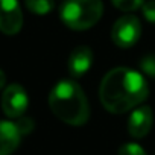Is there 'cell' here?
I'll use <instances>...</instances> for the list:
<instances>
[{
    "instance_id": "obj_1",
    "label": "cell",
    "mask_w": 155,
    "mask_h": 155,
    "mask_svg": "<svg viewBox=\"0 0 155 155\" xmlns=\"http://www.w3.org/2000/svg\"><path fill=\"white\" fill-rule=\"evenodd\" d=\"M147 93L149 88L143 74L128 67H116L108 71L99 88L104 108L113 114H123L140 107Z\"/></svg>"
},
{
    "instance_id": "obj_2",
    "label": "cell",
    "mask_w": 155,
    "mask_h": 155,
    "mask_svg": "<svg viewBox=\"0 0 155 155\" xmlns=\"http://www.w3.org/2000/svg\"><path fill=\"white\" fill-rule=\"evenodd\" d=\"M49 107L52 113L67 125L81 126L90 119V107L84 90L70 79H62L52 88Z\"/></svg>"
},
{
    "instance_id": "obj_3",
    "label": "cell",
    "mask_w": 155,
    "mask_h": 155,
    "mask_svg": "<svg viewBox=\"0 0 155 155\" xmlns=\"http://www.w3.org/2000/svg\"><path fill=\"white\" fill-rule=\"evenodd\" d=\"M104 14L102 0H65L59 9L62 23L73 31L93 28Z\"/></svg>"
},
{
    "instance_id": "obj_4",
    "label": "cell",
    "mask_w": 155,
    "mask_h": 155,
    "mask_svg": "<svg viewBox=\"0 0 155 155\" xmlns=\"http://www.w3.org/2000/svg\"><path fill=\"white\" fill-rule=\"evenodd\" d=\"M141 35V23L135 15H123L120 17L111 31V38L116 46L122 49L132 47Z\"/></svg>"
},
{
    "instance_id": "obj_5",
    "label": "cell",
    "mask_w": 155,
    "mask_h": 155,
    "mask_svg": "<svg viewBox=\"0 0 155 155\" xmlns=\"http://www.w3.org/2000/svg\"><path fill=\"white\" fill-rule=\"evenodd\" d=\"M29 105L26 90L18 84H11L2 94V110L9 119H18L25 114Z\"/></svg>"
},
{
    "instance_id": "obj_6",
    "label": "cell",
    "mask_w": 155,
    "mask_h": 155,
    "mask_svg": "<svg viewBox=\"0 0 155 155\" xmlns=\"http://www.w3.org/2000/svg\"><path fill=\"white\" fill-rule=\"evenodd\" d=\"M23 26V14L18 0H0V31L15 35Z\"/></svg>"
},
{
    "instance_id": "obj_7",
    "label": "cell",
    "mask_w": 155,
    "mask_h": 155,
    "mask_svg": "<svg viewBox=\"0 0 155 155\" xmlns=\"http://www.w3.org/2000/svg\"><path fill=\"white\" fill-rule=\"evenodd\" d=\"M153 123V114L152 110L147 105H140L135 110H132L129 120H128V131L134 138H143L149 134Z\"/></svg>"
},
{
    "instance_id": "obj_8",
    "label": "cell",
    "mask_w": 155,
    "mask_h": 155,
    "mask_svg": "<svg viewBox=\"0 0 155 155\" xmlns=\"http://www.w3.org/2000/svg\"><path fill=\"white\" fill-rule=\"evenodd\" d=\"M93 65V52L87 46H78L73 49V52L68 56V73L73 78L84 76Z\"/></svg>"
},
{
    "instance_id": "obj_9",
    "label": "cell",
    "mask_w": 155,
    "mask_h": 155,
    "mask_svg": "<svg viewBox=\"0 0 155 155\" xmlns=\"http://www.w3.org/2000/svg\"><path fill=\"white\" fill-rule=\"evenodd\" d=\"M21 132L14 122L0 120V155H11L20 144Z\"/></svg>"
},
{
    "instance_id": "obj_10",
    "label": "cell",
    "mask_w": 155,
    "mask_h": 155,
    "mask_svg": "<svg viewBox=\"0 0 155 155\" xmlns=\"http://www.w3.org/2000/svg\"><path fill=\"white\" fill-rule=\"evenodd\" d=\"M25 3L26 8L37 15L49 14L55 8V0H25Z\"/></svg>"
},
{
    "instance_id": "obj_11",
    "label": "cell",
    "mask_w": 155,
    "mask_h": 155,
    "mask_svg": "<svg viewBox=\"0 0 155 155\" xmlns=\"http://www.w3.org/2000/svg\"><path fill=\"white\" fill-rule=\"evenodd\" d=\"M113 5L120 9V11H125V12H129V11H135L138 9L140 6L144 5V0H111Z\"/></svg>"
},
{
    "instance_id": "obj_12",
    "label": "cell",
    "mask_w": 155,
    "mask_h": 155,
    "mask_svg": "<svg viewBox=\"0 0 155 155\" xmlns=\"http://www.w3.org/2000/svg\"><path fill=\"white\" fill-rule=\"evenodd\" d=\"M140 70L150 78H155V55H146L140 61Z\"/></svg>"
},
{
    "instance_id": "obj_13",
    "label": "cell",
    "mask_w": 155,
    "mask_h": 155,
    "mask_svg": "<svg viewBox=\"0 0 155 155\" xmlns=\"http://www.w3.org/2000/svg\"><path fill=\"white\" fill-rule=\"evenodd\" d=\"M119 155H147V153L137 143H123L119 147Z\"/></svg>"
},
{
    "instance_id": "obj_14",
    "label": "cell",
    "mask_w": 155,
    "mask_h": 155,
    "mask_svg": "<svg viewBox=\"0 0 155 155\" xmlns=\"http://www.w3.org/2000/svg\"><path fill=\"white\" fill-rule=\"evenodd\" d=\"M141 11H143L144 18L149 23H153L155 25V0H149V2H146L141 6Z\"/></svg>"
},
{
    "instance_id": "obj_15",
    "label": "cell",
    "mask_w": 155,
    "mask_h": 155,
    "mask_svg": "<svg viewBox=\"0 0 155 155\" xmlns=\"http://www.w3.org/2000/svg\"><path fill=\"white\" fill-rule=\"evenodd\" d=\"M17 126H18V129H20V132H21V135H25V134H29L32 129H34V122H32V119H29V117H18L17 119Z\"/></svg>"
},
{
    "instance_id": "obj_16",
    "label": "cell",
    "mask_w": 155,
    "mask_h": 155,
    "mask_svg": "<svg viewBox=\"0 0 155 155\" xmlns=\"http://www.w3.org/2000/svg\"><path fill=\"white\" fill-rule=\"evenodd\" d=\"M5 84H6V74L3 73L2 68H0V90L5 87Z\"/></svg>"
}]
</instances>
